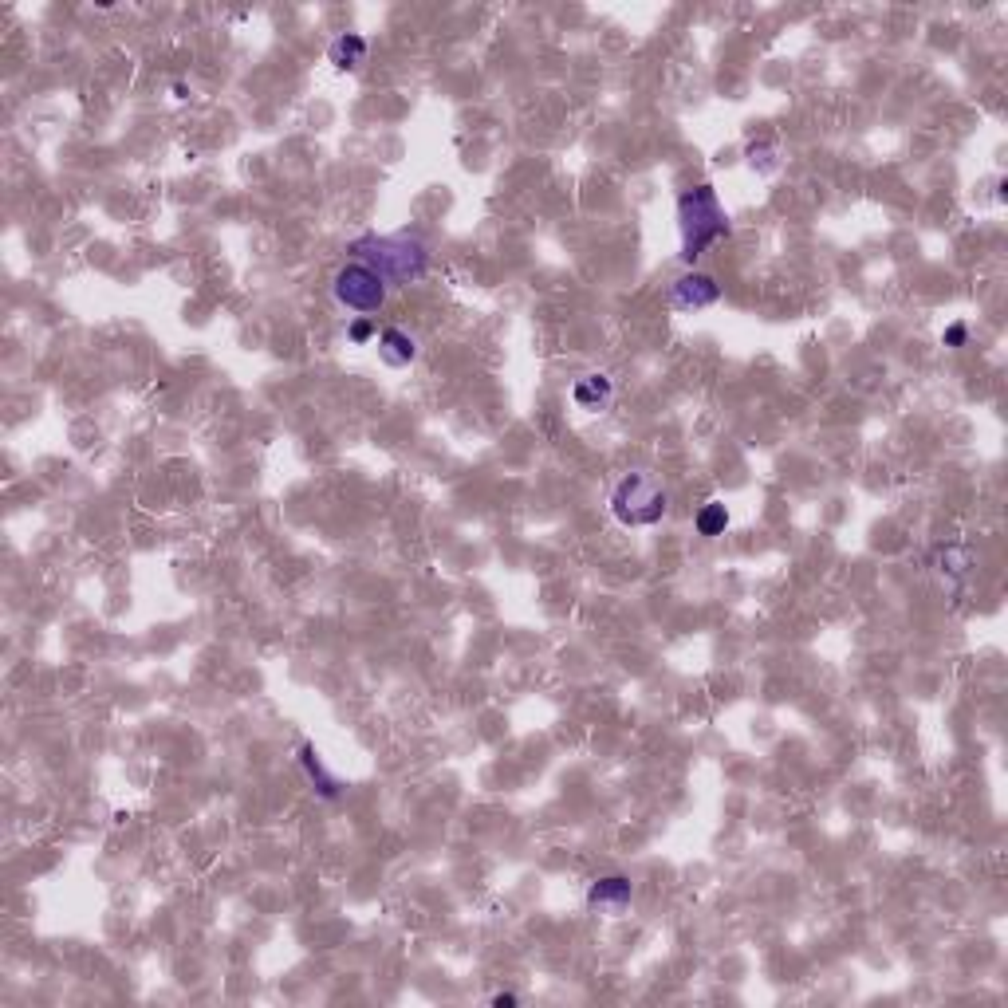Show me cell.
Returning a JSON list of instances; mask_svg holds the SVG:
<instances>
[{
	"label": "cell",
	"instance_id": "obj_1",
	"mask_svg": "<svg viewBox=\"0 0 1008 1008\" xmlns=\"http://www.w3.org/2000/svg\"><path fill=\"white\" fill-rule=\"evenodd\" d=\"M351 252L386 284H414L430 272V249L410 233H367L351 245Z\"/></svg>",
	"mask_w": 1008,
	"mask_h": 1008
},
{
	"label": "cell",
	"instance_id": "obj_12",
	"mask_svg": "<svg viewBox=\"0 0 1008 1008\" xmlns=\"http://www.w3.org/2000/svg\"><path fill=\"white\" fill-rule=\"evenodd\" d=\"M347 339H351L355 347L371 343V339H375V319H367V315H363V319H355V323L347 327Z\"/></svg>",
	"mask_w": 1008,
	"mask_h": 1008
},
{
	"label": "cell",
	"instance_id": "obj_9",
	"mask_svg": "<svg viewBox=\"0 0 1008 1008\" xmlns=\"http://www.w3.org/2000/svg\"><path fill=\"white\" fill-rule=\"evenodd\" d=\"M327 60L335 63L339 71H359L363 60H367V40H363L359 32H343V36H335V40H331Z\"/></svg>",
	"mask_w": 1008,
	"mask_h": 1008
},
{
	"label": "cell",
	"instance_id": "obj_3",
	"mask_svg": "<svg viewBox=\"0 0 1008 1008\" xmlns=\"http://www.w3.org/2000/svg\"><path fill=\"white\" fill-rule=\"evenodd\" d=\"M611 512L627 528H650L666 516V493L650 473H630L611 493Z\"/></svg>",
	"mask_w": 1008,
	"mask_h": 1008
},
{
	"label": "cell",
	"instance_id": "obj_10",
	"mask_svg": "<svg viewBox=\"0 0 1008 1008\" xmlns=\"http://www.w3.org/2000/svg\"><path fill=\"white\" fill-rule=\"evenodd\" d=\"M300 764H304V772H308V780L315 784V792L323 796V800H335L339 796V780L323 768V756H319V749L315 745H304L300 749Z\"/></svg>",
	"mask_w": 1008,
	"mask_h": 1008
},
{
	"label": "cell",
	"instance_id": "obj_11",
	"mask_svg": "<svg viewBox=\"0 0 1008 1008\" xmlns=\"http://www.w3.org/2000/svg\"><path fill=\"white\" fill-rule=\"evenodd\" d=\"M725 528H729V508L721 501H709L697 512V532L701 536H725Z\"/></svg>",
	"mask_w": 1008,
	"mask_h": 1008
},
{
	"label": "cell",
	"instance_id": "obj_4",
	"mask_svg": "<svg viewBox=\"0 0 1008 1008\" xmlns=\"http://www.w3.org/2000/svg\"><path fill=\"white\" fill-rule=\"evenodd\" d=\"M331 292H335V300L343 308H351V312L359 315H371L386 304V280L378 272H371L367 264H359V260H351V264H343L335 272Z\"/></svg>",
	"mask_w": 1008,
	"mask_h": 1008
},
{
	"label": "cell",
	"instance_id": "obj_7",
	"mask_svg": "<svg viewBox=\"0 0 1008 1008\" xmlns=\"http://www.w3.org/2000/svg\"><path fill=\"white\" fill-rule=\"evenodd\" d=\"M378 355H382L386 367H410V363L418 359V343H414V335H406L402 327H386V331L378 335Z\"/></svg>",
	"mask_w": 1008,
	"mask_h": 1008
},
{
	"label": "cell",
	"instance_id": "obj_6",
	"mask_svg": "<svg viewBox=\"0 0 1008 1008\" xmlns=\"http://www.w3.org/2000/svg\"><path fill=\"white\" fill-rule=\"evenodd\" d=\"M634 898V886H630L627 875H607V879H595L591 890H587V906L591 910H603V914H623Z\"/></svg>",
	"mask_w": 1008,
	"mask_h": 1008
},
{
	"label": "cell",
	"instance_id": "obj_2",
	"mask_svg": "<svg viewBox=\"0 0 1008 1008\" xmlns=\"http://www.w3.org/2000/svg\"><path fill=\"white\" fill-rule=\"evenodd\" d=\"M678 233H682V260L690 264L729 233V217L717 201V189L693 186L678 197Z\"/></svg>",
	"mask_w": 1008,
	"mask_h": 1008
},
{
	"label": "cell",
	"instance_id": "obj_5",
	"mask_svg": "<svg viewBox=\"0 0 1008 1008\" xmlns=\"http://www.w3.org/2000/svg\"><path fill=\"white\" fill-rule=\"evenodd\" d=\"M721 300V284L709 272H682L670 288V304L674 312H705Z\"/></svg>",
	"mask_w": 1008,
	"mask_h": 1008
},
{
	"label": "cell",
	"instance_id": "obj_8",
	"mask_svg": "<svg viewBox=\"0 0 1008 1008\" xmlns=\"http://www.w3.org/2000/svg\"><path fill=\"white\" fill-rule=\"evenodd\" d=\"M611 398H615V386L607 375H583L571 386V402L579 410H603V406H611Z\"/></svg>",
	"mask_w": 1008,
	"mask_h": 1008
},
{
	"label": "cell",
	"instance_id": "obj_14",
	"mask_svg": "<svg viewBox=\"0 0 1008 1008\" xmlns=\"http://www.w3.org/2000/svg\"><path fill=\"white\" fill-rule=\"evenodd\" d=\"M493 1005H497V1008H512V1005H516V997H512V993H497V997H493Z\"/></svg>",
	"mask_w": 1008,
	"mask_h": 1008
},
{
	"label": "cell",
	"instance_id": "obj_13",
	"mask_svg": "<svg viewBox=\"0 0 1008 1008\" xmlns=\"http://www.w3.org/2000/svg\"><path fill=\"white\" fill-rule=\"evenodd\" d=\"M965 339H969V327H965V323H949L942 331L945 347H965Z\"/></svg>",
	"mask_w": 1008,
	"mask_h": 1008
}]
</instances>
